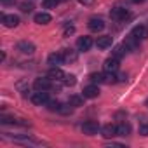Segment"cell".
I'll use <instances>...</instances> for the list:
<instances>
[{
	"label": "cell",
	"mask_w": 148,
	"mask_h": 148,
	"mask_svg": "<svg viewBox=\"0 0 148 148\" xmlns=\"http://www.w3.org/2000/svg\"><path fill=\"white\" fill-rule=\"evenodd\" d=\"M129 16H131V14H129L127 9H124V7H113V9L110 11V18H112L113 21H125Z\"/></svg>",
	"instance_id": "cell-1"
},
{
	"label": "cell",
	"mask_w": 148,
	"mask_h": 148,
	"mask_svg": "<svg viewBox=\"0 0 148 148\" xmlns=\"http://www.w3.org/2000/svg\"><path fill=\"white\" fill-rule=\"evenodd\" d=\"M101 127H99V124L98 122H94V120H87V122H84L82 124V132L84 134H87V136H94V134H98V131H99Z\"/></svg>",
	"instance_id": "cell-2"
},
{
	"label": "cell",
	"mask_w": 148,
	"mask_h": 148,
	"mask_svg": "<svg viewBox=\"0 0 148 148\" xmlns=\"http://www.w3.org/2000/svg\"><path fill=\"white\" fill-rule=\"evenodd\" d=\"M30 99H32L33 105H47L49 96H47V91H37L30 96Z\"/></svg>",
	"instance_id": "cell-3"
},
{
	"label": "cell",
	"mask_w": 148,
	"mask_h": 148,
	"mask_svg": "<svg viewBox=\"0 0 148 148\" xmlns=\"http://www.w3.org/2000/svg\"><path fill=\"white\" fill-rule=\"evenodd\" d=\"M33 87H35V91H49V89H52L54 86H52L51 79H35Z\"/></svg>",
	"instance_id": "cell-4"
},
{
	"label": "cell",
	"mask_w": 148,
	"mask_h": 148,
	"mask_svg": "<svg viewBox=\"0 0 148 148\" xmlns=\"http://www.w3.org/2000/svg\"><path fill=\"white\" fill-rule=\"evenodd\" d=\"M2 23L7 28H16L19 25V18L16 14H2Z\"/></svg>",
	"instance_id": "cell-5"
},
{
	"label": "cell",
	"mask_w": 148,
	"mask_h": 148,
	"mask_svg": "<svg viewBox=\"0 0 148 148\" xmlns=\"http://www.w3.org/2000/svg\"><path fill=\"white\" fill-rule=\"evenodd\" d=\"M131 35H132L134 38H138V40H145V38H148V28L143 26V25H138V26L132 28Z\"/></svg>",
	"instance_id": "cell-6"
},
{
	"label": "cell",
	"mask_w": 148,
	"mask_h": 148,
	"mask_svg": "<svg viewBox=\"0 0 148 148\" xmlns=\"http://www.w3.org/2000/svg\"><path fill=\"white\" fill-rule=\"evenodd\" d=\"M16 49H18L19 52H23V54H33V52H35V45H33L32 42H28V40H21V42H18Z\"/></svg>",
	"instance_id": "cell-7"
},
{
	"label": "cell",
	"mask_w": 148,
	"mask_h": 148,
	"mask_svg": "<svg viewBox=\"0 0 148 148\" xmlns=\"http://www.w3.org/2000/svg\"><path fill=\"white\" fill-rule=\"evenodd\" d=\"M64 75H66V73H64L59 66H52V68L49 70V73H47V77H49L51 80H63Z\"/></svg>",
	"instance_id": "cell-8"
},
{
	"label": "cell",
	"mask_w": 148,
	"mask_h": 148,
	"mask_svg": "<svg viewBox=\"0 0 148 148\" xmlns=\"http://www.w3.org/2000/svg\"><path fill=\"white\" fill-rule=\"evenodd\" d=\"M103 70H105V71H113V73H115V71L119 70V59L113 58V56L108 58V59L103 63Z\"/></svg>",
	"instance_id": "cell-9"
},
{
	"label": "cell",
	"mask_w": 148,
	"mask_h": 148,
	"mask_svg": "<svg viewBox=\"0 0 148 148\" xmlns=\"http://www.w3.org/2000/svg\"><path fill=\"white\" fill-rule=\"evenodd\" d=\"M82 96L84 98H89V99H92V98H98L99 96V87L98 86H87V87H84V91H82Z\"/></svg>",
	"instance_id": "cell-10"
},
{
	"label": "cell",
	"mask_w": 148,
	"mask_h": 148,
	"mask_svg": "<svg viewBox=\"0 0 148 148\" xmlns=\"http://www.w3.org/2000/svg\"><path fill=\"white\" fill-rule=\"evenodd\" d=\"M61 56H63L64 63H73V61H77V58H79L77 51H73V49H63Z\"/></svg>",
	"instance_id": "cell-11"
},
{
	"label": "cell",
	"mask_w": 148,
	"mask_h": 148,
	"mask_svg": "<svg viewBox=\"0 0 148 148\" xmlns=\"http://www.w3.org/2000/svg\"><path fill=\"white\" fill-rule=\"evenodd\" d=\"M105 28V21L101 18H91L89 19V30L91 32H101Z\"/></svg>",
	"instance_id": "cell-12"
},
{
	"label": "cell",
	"mask_w": 148,
	"mask_h": 148,
	"mask_svg": "<svg viewBox=\"0 0 148 148\" xmlns=\"http://www.w3.org/2000/svg\"><path fill=\"white\" fill-rule=\"evenodd\" d=\"M101 134H103V138H106V139L117 136V125H113V124H106V125H103V127H101Z\"/></svg>",
	"instance_id": "cell-13"
},
{
	"label": "cell",
	"mask_w": 148,
	"mask_h": 148,
	"mask_svg": "<svg viewBox=\"0 0 148 148\" xmlns=\"http://www.w3.org/2000/svg\"><path fill=\"white\" fill-rule=\"evenodd\" d=\"M112 44H113V38L110 35H103V37H99L96 40L98 49H108V47H112Z\"/></svg>",
	"instance_id": "cell-14"
},
{
	"label": "cell",
	"mask_w": 148,
	"mask_h": 148,
	"mask_svg": "<svg viewBox=\"0 0 148 148\" xmlns=\"http://www.w3.org/2000/svg\"><path fill=\"white\" fill-rule=\"evenodd\" d=\"M77 47H79V51H89L92 47V38L91 37H80L77 40Z\"/></svg>",
	"instance_id": "cell-15"
},
{
	"label": "cell",
	"mask_w": 148,
	"mask_h": 148,
	"mask_svg": "<svg viewBox=\"0 0 148 148\" xmlns=\"http://www.w3.org/2000/svg\"><path fill=\"white\" fill-rule=\"evenodd\" d=\"M47 63H49L51 66H59V64H63V63H64V59H63L61 52H52V54H49Z\"/></svg>",
	"instance_id": "cell-16"
},
{
	"label": "cell",
	"mask_w": 148,
	"mask_h": 148,
	"mask_svg": "<svg viewBox=\"0 0 148 148\" xmlns=\"http://www.w3.org/2000/svg\"><path fill=\"white\" fill-rule=\"evenodd\" d=\"M138 42H139L138 38H134L132 35H129V37L124 40V44H122V45H124V49H125V51H136V49H138Z\"/></svg>",
	"instance_id": "cell-17"
},
{
	"label": "cell",
	"mask_w": 148,
	"mask_h": 148,
	"mask_svg": "<svg viewBox=\"0 0 148 148\" xmlns=\"http://www.w3.org/2000/svg\"><path fill=\"white\" fill-rule=\"evenodd\" d=\"M35 23L37 25H47V23H51V14H47V12H38V14H35Z\"/></svg>",
	"instance_id": "cell-18"
},
{
	"label": "cell",
	"mask_w": 148,
	"mask_h": 148,
	"mask_svg": "<svg viewBox=\"0 0 148 148\" xmlns=\"http://www.w3.org/2000/svg\"><path fill=\"white\" fill-rule=\"evenodd\" d=\"M127 134H131V124H127V122L119 124L117 125V136H127Z\"/></svg>",
	"instance_id": "cell-19"
},
{
	"label": "cell",
	"mask_w": 148,
	"mask_h": 148,
	"mask_svg": "<svg viewBox=\"0 0 148 148\" xmlns=\"http://www.w3.org/2000/svg\"><path fill=\"white\" fill-rule=\"evenodd\" d=\"M68 103H70L71 106H82V105H84V96H70Z\"/></svg>",
	"instance_id": "cell-20"
},
{
	"label": "cell",
	"mask_w": 148,
	"mask_h": 148,
	"mask_svg": "<svg viewBox=\"0 0 148 148\" xmlns=\"http://www.w3.org/2000/svg\"><path fill=\"white\" fill-rule=\"evenodd\" d=\"M63 84H64V86H68V87L75 86V84H77V79H75V75H64V79H63Z\"/></svg>",
	"instance_id": "cell-21"
},
{
	"label": "cell",
	"mask_w": 148,
	"mask_h": 148,
	"mask_svg": "<svg viewBox=\"0 0 148 148\" xmlns=\"http://www.w3.org/2000/svg\"><path fill=\"white\" fill-rule=\"evenodd\" d=\"M94 84H101V82H105V75L103 73H91V77H89Z\"/></svg>",
	"instance_id": "cell-22"
},
{
	"label": "cell",
	"mask_w": 148,
	"mask_h": 148,
	"mask_svg": "<svg viewBox=\"0 0 148 148\" xmlns=\"http://www.w3.org/2000/svg\"><path fill=\"white\" fill-rule=\"evenodd\" d=\"M47 108L51 112H59L61 110V103L59 101H47Z\"/></svg>",
	"instance_id": "cell-23"
},
{
	"label": "cell",
	"mask_w": 148,
	"mask_h": 148,
	"mask_svg": "<svg viewBox=\"0 0 148 148\" xmlns=\"http://www.w3.org/2000/svg\"><path fill=\"white\" fill-rule=\"evenodd\" d=\"M124 54H125L124 45H119V47H115V49H113V54H112V56H113V58H117V59H120Z\"/></svg>",
	"instance_id": "cell-24"
},
{
	"label": "cell",
	"mask_w": 148,
	"mask_h": 148,
	"mask_svg": "<svg viewBox=\"0 0 148 148\" xmlns=\"http://www.w3.org/2000/svg\"><path fill=\"white\" fill-rule=\"evenodd\" d=\"M19 7H21V11H23V12H32V11H33V5H32V4H28V2H23Z\"/></svg>",
	"instance_id": "cell-25"
},
{
	"label": "cell",
	"mask_w": 148,
	"mask_h": 148,
	"mask_svg": "<svg viewBox=\"0 0 148 148\" xmlns=\"http://www.w3.org/2000/svg\"><path fill=\"white\" fill-rule=\"evenodd\" d=\"M59 113H63V115H68V113H71V105L68 103V105H61V110H59Z\"/></svg>",
	"instance_id": "cell-26"
},
{
	"label": "cell",
	"mask_w": 148,
	"mask_h": 148,
	"mask_svg": "<svg viewBox=\"0 0 148 148\" xmlns=\"http://www.w3.org/2000/svg\"><path fill=\"white\" fill-rule=\"evenodd\" d=\"M58 2H56V0H44V7L45 9H51V7H54Z\"/></svg>",
	"instance_id": "cell-27"
},
{
	"label": "cell",
	"mask_w": 148,
	"mask_h": 148,
	"mask_svg": "<svg viewBox=\"0 0 148 148\" xmlns=\"http://www.w3.org/2000/svg\"><path fill=\"white\" fill-rule=\"evenodd\" d=\"M73 32H75V28H73V26H66L64 28V37H70Z\"/></svg>",
	"instance_id": "cell-28"
},
{
	"label": "cell",
	"mask_w": 148,
	"mask_h": 148,
	"mask_svg": "<svg viewBox=\"0 0 148 148\" xmlns=\"http://www.w3.org/2000/svg\"><path fill=\"white\" fill-rule=\"evenodd\" d=\"M139 134H143V136H148V125H143V127L139 129Z\"/></svg>",
	"instance_id": "cell-29"
},
{
	"label": "cell",
	"mask_w": 148,
	"mask_h": 148,
	"mask_svg": "<svg viewBox=\"0 0 148 148\" xmlns=\"http://www.w3.org/2000/svg\"><path fill=\"white\" fill-rule=\"evenodd\" d=\"M79 2H80L82 5H92V4H94V0H79Z\"/></svg>",
	"instance_id": "cell-30"
},
{
	"label": "cell",
	"mask_w": 148,
	"mask_h": 148,
	"mask_svg": "<svg viewBox=\"0 0 148 148\" xmlns=\"http://www.w3.org/2000/svg\"><path fill=\"white\" fill-rule=\"evenodd\" d=\"M56 2L58 4H63V2H68V0H56Z\"/></svg>",
	"instance_id": "cell-31"
},
{
	"label": "cell",
	"mask_w": 148,
	"mask_h": 148,
	"mask_svg": "<svg viewBox=\"0 0 148 148\" xmlns=\"http://www.w3.org/2000/svg\"><path fill=\"white\" fill-rule=\"evenodd\" d=\"M2 2H4V4H9V2H12V0H2Z\"/></svg>",
	"instance_id": "cell-32"
},
{
	"label": "cell",
	"mask_w": 148,
	"mask_h": 148,
	"mask_svg": "<svg viewBox=\"0 0 148 148\" xmlns=\"http://www.w3.org/2000/svg\"><path fill=\"white\" fill-rule=\"evenodd\" d=\"M132 2H136V4H139V2H143V0H132Z\"/></svg>",
	"instance_id": "cell-33"
},
{
	"label": "cell",
	"mask_w": 148,
	"mask_h": 148,
	"mask_svg": "<svg viewBox=\"0 0 148 148\" xmlns=\"http://www.w3.org/2000/svg\"><path fill=\"white\" fill-rule=\"evenodd\" d=\"M146 105H148V101H146Z\"/></svg>",
	"instance_id": "cell-34"
}]
</instances>
